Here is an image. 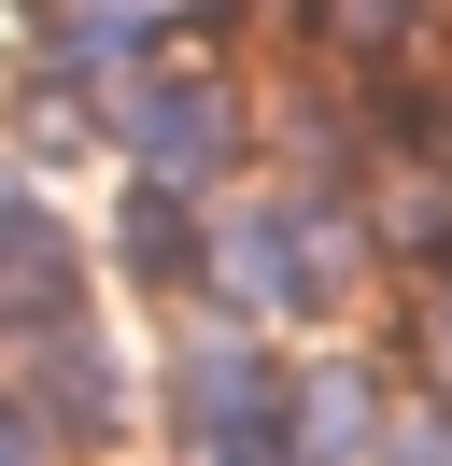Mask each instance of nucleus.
Segmentation results:
<instances>
[{"instance_id": "1", "label": "nucleus", "mask_w": 452, "mask_h": 466, "mask_svg": "<svg viewBox=\"0 0 452 466\" xmlns=\"http://www.w3.org/2000/svg\"><path fill=\"white\" fill-rule=\"evenodd\" d=\"M141 156H156V170H212V156H226V99H212V86H156Z\"/></svg>"}, {"instance_id": "2", "label": "nucleus", "mask_w": 452, "mask_h": 466, "mask_svg": "<svg viewBox=\"0 0 452 466\" xmlns=\"http://www.w3.org/2000/svg\"><path fill=\"white\" fill-rule=\"evenodd\" d=\"M382 466H452V424H438V410H424V424H396V452Z\"/></svg>"}]
</instances>
